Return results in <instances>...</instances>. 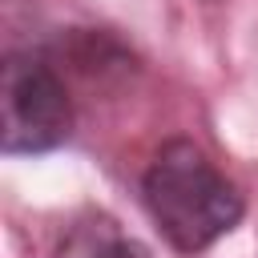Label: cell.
I'll use <instances>...</instances> for the list:
<instances>
[{
  "instance_id": "obj_1",
  "label": "cell",
  "mask_w": 258,
  "mask_h": 258,
  "mask_svg": "<svg viewBox=\"0 0 258 258\" xmlns=\"http://www.w3.org/2000/svg\"><path fill=\"white\" fill-rule=\"evenodd\" d=\"M141 198L165 242L181 254L210 250L246 214L238 185L185 137H173L153 153L141 177Z\"/></svg>"
},
{
  "instance_id": "obj_2",
  "label": "cell",
  "mask_w": 258,
  "mask_h": 258,
  "mask_svg": "<svg viewBox=\"0 0 258 258\" xmlns=\"http://www.w3.org/2000/svg\"><path fill=\"white\" fill-rule=\"evenodd\" d=\"M73 133V101L56 64L32 48H12L0 69V149L32 157L64 145Z\"/></svg>"
},
{
  "instance_id": "obj_3",
  "label": "cell",
  "mask_w": 258,
  "mask_h": 258,
  "mask_svg": "<svg viewBox=\"0 0 258 258\" xmlns=\"http://www.w3.org/2000/svg\"><path fill=\"white\" fill-rule=\"evenodd\" d=\"M52 258H153V254L117 218H109L101 210H89V214H81L64 226V234L56 238Z\"/></svg>"
}]
</instances>
